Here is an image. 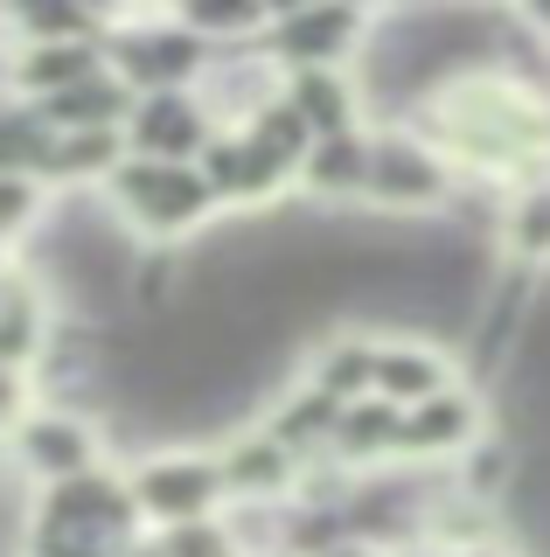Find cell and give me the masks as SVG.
I'll return each mask as SVG.
<instances>
[{
	"label": "cell",
	"instance_id": "obj_21",
	"mask_svg": "<svg viewBox=\"0 0 550 557\" xmlns=\"http://www.w3.org/2000/svg\"><path fill=\"white\" fill-rule=\"evenodd\" d=\"M196 22H202V28H251L258 14H251V8H196Z\"/></svg>",
	"mask_w": 550,
	"mask_h": 557
},
{
	"label": "cell",
	"instance_id": "obj_5",
	"mask_svg": "<svg viewBox=\"0 0 550 557\" xmlns=\"http://www.w3.org/2000/svg\"><path fill=\"white\" fill-rule=\"evenodd\" d=\"M439 188H446V174L425 147H411V139H384V147H376V161H370V196L376 202L425 209V202H439Z\"/></svg>",
	"mask_w": 550,
	"mask_h": 557
},
{
	"label": "cell",
	"instance_id": "obj_6",
	"mask_svg": "<svg viewBox=\"0 0 550 557\" xmlns=\"http://www.w3.org/2000/svg\"><path fill=\"white\" fill-rule=\"evenodd\" d=\"M14 453L63 487L91 467V432H84L77 418H28V425H14Z\"/></svg>",
	"mask_w": 550,
	"mask_h": 557
},
{
	"label": "cell",
	"instance_id": "obj_1",
	"mask_svg": "<svg viewBox=\"0 0 550 557\" xmlns=\"http://www.w3.org/2000/svg\"><path fill=\"white\" fill-rule=\"evenodd\" d=\"M439 133L453 139L460 153H474L480 168L523 174V161L537 153V139L550 126L515 91H502V84H460L453 98H439Z\"/></svg>",
	"mask_w": 550,
	"mask_h": 557
},
{
	"label": "cell",
	"instance_id": "obj_4",
	"mask_svg": "<svg viewBox=\"0 0 550 557\" xmlns=\"http://www.w3.org/2000/svg\"><path fill=\"white\" fill-rule=\"evenodd\" d=\"M223 467L202 460V453H161V460L140 467V481H133V502H140L147 516L175 522V530H188V522H210V509L223 502Z\"/></svg>",
	"mask_w": 550,
	"mask_h": 557
},
{
	"label": "cell",
	"instance_id": "obj_20",
	"mask_svg": "<svg viewBox=\"0 0 550 557\" xmlns=\"http://www.w3.org/2000/svg\"><path fill=\"white\" fill-rule=\"evenodd\" d=\"M167 557H230V536H216L210 522H188V530H175Z\"/></svg>",
	"mask_w": 550,
	"mask_h": 557
},
{
	"label": "cell",
	"instance_id": "obj_9",
	"mask_svg": "<svg viewBox=\"0 0 550 557\" xmlns=\"http://www.w3.org/2000/svg\"><path fill=\"white\" fill-rule=\"evenodd\" d=\"M118 104H126V91L118 84H105V77H91V84H77V91H49L42 98V126H71V133H105L112 119H118Z\"/></svg>",
	"mask_w": 550,
	"mask_h": 557
},
{
	"label": "cell",
	"instance_id": "obj_13",
	"mask_svg": "<svg viewBox=\"0 0 550 557\" xmlns=\"http://www.w3.org/2000/svg\"><path fill=\"white\" fill-rule=\"evenodd\" d=\"M133 133H140V147H153V153L202 147V119H196V104H182V98H153L147 112L133 119Z\"/></svg>",
	"mask_w": 550,
	"mask_h": 557
},
{
	"label": "cell",
	"instance_id": "obj_17",
	"mask_svg": "<svg viewBox=\"0 0 550 557\" xmlns=\"http://www.w3.org/2000/svg\"><path fill=\"white\" fill-rule=\"evenodd\" d=\"M223 481L245 487V495H265V487H279V481H286V453H279V440H245L230 460H223Z\"/></svg>",
	"mask_w": 550,
	"mask_h": 557
},
{
	"label": "cell",
	"instance_id": "obj_7",
	"mask_svg": "<svg viewBox=\"0 0 550 557\" xmlns=\"http://www.w3.org/2000/svg\"><path fill=\"white\" fill-rule=\"evenodd\" d=\"M355 14L349 8H307V14H286L279 28H272V42L286 49V63H300V70H321L328 57H341V49L355 42Z\"/></svg>",
	"mask_w": 550,
	"mask_h": 557
},
{
	"label": "cell",
	"instance_id": "obj_19",
	"mask_svg": "<svg viewBox=\"0 0 550 557\" xmlns=\"http://www.w3.org/2000/svg\"><path fill=\"white\" fill-rule=\"evenodd\" d=\"M28 348H36V300H28V278L14 272V286H8V362L14 370L28 362Z\"/></svg>",
	"mask_w": 550,
	"mask_h": 557
},
{
	"label": "cell",
	"instance_id": "obj_16",
	"mask_svg": "<svg viewBox=\"0 0 550 557\" xmlns=\"http://www.w3.org/2000/svg\"><path fill=\"white\" fill-rule=\"evenodd\" d=\"M502 237H509L515 258H550V182H537V188H523V196H515Z\"/></svg>",
	"mask_w": 550,
	"mask_h": 557
},
{
	"label": "cell",
	"instance_id": "obj_10",
	"mask_svg": "<svg viewBox=\"0 0 550 557\" xmlns=\"http://www.w3.org/2000/svg\"><path fill=\"white\" fill-rule=\"evenodd\" d=\"M279 174H286V161L272 147H258V139H245V147H210V188L216 196H265Z\"/></svg>",
	"mask_w": 550,
	"mask_h": 557
},
{
	"label": "cell",
	"instance_id": "obj_12",
	"mask_svg": "<svg viewBox=\"0 0 550 557\" xmlns=\"http://www.w3.org/2000/svg\"><path fill=\"white\" fill-rule=\"evenodd\" d=\"M370 161H376V153H370L355 133L321 139V147L307 153V188H321V196H341V188H370Z\"/></svg>",
	"mask_w": 550,
	"mask_h": 557
},
{
	"label": "cell",
	"instance_id": "obj_3",
	"mask_svg": "<svg viewBox=\"0 0 550 557\" xmlns=\"http://www.w3.org/2000/svg\"><path fill=\"white\" fill-rule=\"evenodd\" d=\"M42 516H49V557H98L118 530H126L133 502L118 495L112 481L77 474V481L49 487V509Z\"/></svg>",
	"mask_w": 550,
	"mask_h": 557
},
{
	"label": "cell",
	"instance_id": "obj_18",
	"mask_svg": "<svg viewBox=\"0 0 550 557\" xmlns=\"http://www.w3.org/2000/svg\"><path fill=\"white\" fill-rule=\"evenodd\" d=\"M390 440L404 446V418L390 411V397H376V405H355V411H341V446H349V453H384Z\"/></svg>",
	"mask_w": 550,
	"mask_h": 557
},
{
	"label": "cell",
	"instance_id": "obj_14",
	"mask_svg": "<svg viewBox=\"0 0 550 557\" xmlns=\"http://www.w3.org/2000/svg\"><path fill=\"white\" fill-rule=\"evenodd\" d=\"M196 35H140V42H126V77L140 84H161V77H182V70H196Z\"/></svg>",
	"mask_w": 550,
	"mask_h": 557
},
{
	"label": "cell",
	"instance_id": "obj_15",
	"mask_svg": "<svg viewBox=\"0 0 550 557\" xmlns=\"http://www.w3.org/2000/svg\"><path fill=\"white\" fill-rule=\"evenodd\" d=\"M293 104H300V119L314 133H349V84H335L328 70H300V91H293Z\"/></svg>",
	"mask_w": 550,
	"mask_h": 557
},
{
	"label": "cell",
	"instance_id": "obj_8",
	"mask_svg": "<svg viewBox=\"0 0 550 557\" xmlns=\"http://www.w3.org/2000/svg\"><path fill=\"white\" fill-rule=\"evenodd\" d=\"M376 397H390V405H433V397H446V362L433 356V348L418 342H390L376 348Z\"/></svg>",
	"mask_w": 550,
	"mask_h": 557
},
{
	"label": "cell",
	"instance_id": "obj_2",
	"mask_svg": "<svg viewBox=\"0 0 550 557\" xmlns=\"http://www.w3.org/2000/svg\"><path fill=\"white\" fill-rule=\"evenodd\" d=\"M112 196L133 209V223L147 231H196L202 209H210V174L182 168V161H126L112 174Z\"/></svg>",
	"mask_w": 550,
	"mask_h": 557
},
{
	"label": "cell",
	"instance_id": "obj_23",
	"mask_svg": "<svg viewBox=\"0 0 550 557\" xmlns=\"http://www.w3.org/2000/svg\"><path fill=\"white\" fill-rule=\"evenodd\" d=\"M474 557H502V550H474Z\"/></svg>",
	"mask_w": 550,
	"mask_h": 557
},
{
	"label": "cell",
	"instance_id": "obj_11",
	"mask_svg": "<svg viewBox=\"0 0 550 557\" xmlns=\"http://www.w3.org/2000/svg\"><path fill=\"white\" fill-rule=\"evenodd\" d=\"M460 440H474V405L460 391H446V397H433V405H418L404 418V446L411 453H446Z\"/></svg>",
	"mask_w": 550,
	"mask_h": 557
},
{
	"label": "cell",
	"instance_id": "obj_22",
	"mask_svg": "<svg viewBox=\"0 0 550 557\" xmlns=\"http://www.w3.org/2000/svg\"><path fill=\"white\" fill-rule=\"evenodd\" d=\"M328 557H363V550H328Z\"/></svg>",
	"mask_w": 550,
	"mask_h": 557
}]
</instances>
